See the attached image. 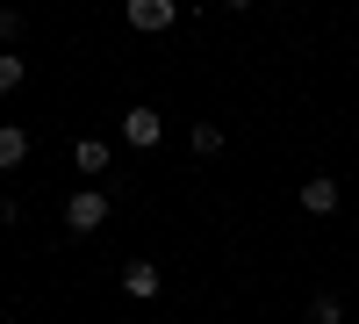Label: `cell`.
<instances>
[{"label":"cell","instance_id":"obj_7","mask_svg":"<svg viewBox=\"0 0 359 324\" xmlns=\"http://www.w3.org/2000/svg\"><path fill=\"white\" fill-rule=\"evenodd\" d=\"M22 79H29V58L22 51H0V94H15Z\"/></svg>","mask_w":359,"mask_h":324},{"label":"cell","instance_id":"obj_8","mask_svg":"<svg viewBox=\"0 0 359 324\" xmlns=\"http://www.w3.org/2000/svg\"><path fill=\"white\" fill-rule=\"evenodd\" d=\"M22 159H29V130L8 123V130H0V166H22Z\"/></svg>","mask_w":359,"mask_h":324},{"label":"cell","instance_id":"obj_11","mask_svg":"<svg viewBox=\"0 0 359 324\" xmlns=\"http://www.w3.org/2000/svg\"><path fill=\"white\" fill-rule=\"evenodd\" d=\"M15 37H22V15H15V8H0V44H15Z\"/></svg>","mask_w":359,"mask_h":324},{"label":"cell","instance_id":"obj_12","mask_svg":"<svg viewBox=\"0 0 359 324\" xmlns=\"http://www.w3.org/2000/svg\"><path fill=\"white\" fill-rule=\"evenodd\" d=\"M223 8H230V15H245V8H252V0H223Z\"/></svg>","mask_w":359,"mask_h":324},{"label":"cell","instance_id":"obj_2","mask_svg":"<svg viewBox=\"0 0 359 324\" xmlns=\"http://www.w3.org/2000/svg\"><path fill=\"white\" fill-rule=\"evenodd\" d=\"M130 29H144V37H165V29L180 22V0H123Z\"/></svg>","mask_w":359,"mask_h":324},{"label":"cell","instance_id":"obj_6","mask_svg":"<svg viewBox=\"0 0 359 324\" xmlns=\"http://www.w3.org/2000/svg\"><path fill=\"white\" fill-rule=\"evenodd\" d=\"M72 166L86 173V181H101V173H108V137H79L72 144Z\"/></svg>","mask_w":359,"mask_h":324},{"label":"cell","instance_id":"obj_5","mask_svg":"<svg viewBox=\"0 0 359 324\" xmlns=\"http://www.w3.org/2000/svg\"><path fill=\"white\" fill-rule=\"evenodd\" d=\"M158 288H165V274L151 267V259H130V267H123V296H137V303H151Z\"/></svg>","mask_w":359,"mask_h":324},{"label":"cell","instance_id":"obj_3","mask_svg":"<svg viewBox=\"0 0 359 324\" xmlns=\"http://www.w3.org/2000/svg\"><path fill=\"white\" fill-rule=\"evenodd\" d=\"M123 137L137 144V152H158V137H165V115H158V108H123Z\"/></svg>","mask_w":359,"mask_h":324},{"label":"cell","instance_id":"obj_1","mask_svg":"<svg viewBox=\"0 0 359 324\" xmlns=\"http://www.w3.org/2000/svg\"><path fill=\"white\" fill-rule=\"evenodd\" d=\"M101 223H108V195H101L94 181H86V188L65 202V231H72V238H94Z\"/></svg>","mask_w":359,"mask_h":324},{"label":"cell","instance_id":"obj_9","mask_svg":"<svg viewBox=\"0 0 359 324\" xmlns=\"http://www.w3.org/2000/svg\"><path fill=\"white\" fill-rule=\"evenodd\" d=\"M223 152V130L216 123H194V159H216Z\"/></svg>","mask_w":359,"mask_h":324},{"label":"cell","instance_id":"obj_10","mask_svg":"<svg viewBox=\"0 0 359 324\" xmlns=\"http://www.w3.org/2000/svg\"><path fill=\"white\" fill-rule=\"evenodd\" d=\"M309 324H345V303H338V296H316V303H309Z\"/></svg>","mask_w":359,"mask_h":324},{"label":"cell","instance_id":"obj_4","mask_svg":"<svg viewBox=\"0 0 359 324\" xmlns=\"http://www.w3.org/2000/svg\"><path fill=\"white\" fill-rule=\"evenodd\" d=\"M338 202H345V195H338L331 173H309V181H302V209H309V216H331Z\"/></svg>","mask_w":359,"mask_h":324}]
</instances>
